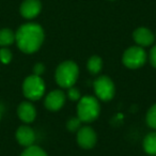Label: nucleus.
Masks as SVG:
<instances>
[{
    "label": "nucleus",
    "mask_w": 156,
    "mask_h": 156,
    "mask_svg": "<svg viewBox=\"0 0 156 156\" xmlns=\"http://www.w3.org/2000/svg\"><path fill=\"white\" fill-rule=\"evenodd\" d=\"M17 46L25 54L37 51L44 42V30L39 24L28 23L17 29L15 33Z\"/></svg>",
    "instance_id": "f257e3e1"
},
{
    "label": "nucleus",
    "mask_w": 156,
    "mask_h": 156,
    "mask_svg": "<svg viewBox=\"0 0 156 156\" xmlns=\"http://www.w3.org/2000/svg\"><path fill=\"white\" fill-rule=\"evenodd\" d=\"M79 75L78 65L74 61H63L58 65L55 73L57 83L63 89H69L75 85Z\"/></svg>",
    "instance_id": "f03ea898"
},
{
    "label": "nucleus",
    "mask_w": 156,
    "mask_h": 156,
    "mask_svg": "<svg viewBox=\"0 0 156 156\" xmlns=\"http://www.w3.org/2000/svg\"><path fill=\"white\" fill-rule=\"evenodd\" d=\"M101 106L98 98L91 95L80 98L77 105V117L81 122L90 123L96 120L100 115Z\"/></svg>",
    "instance_id": "7ed1b4c3"
},
{
    "label": "nucleus",
    "mask_w": 156,
    "mask_h": 156,
    "mask_svg": "<svg viewBox=\"0 0 156 156\" xmlns=\"http://www.w3.org/2000/svg\"><path fill=\"white\" fill-rule=\"evenodd\" d=\"M23 93L30 101L40 100L45 93V83L41 76L34 74L28 76L23 83Z\"/></svg>",
    "instance_id": "20e7f679"
},
{
    "label": "nucleus",
    "mask_w": 156,
    "mask_h": 156,
    "mask_svg": "<svg viewBox=\"0 0 156 156\" xmlns=\"http://www.w3.org/2000/svg\"><path fill=\"white\" fill-rule=\"evenodd\" d=\"M147 55L141 46H132L124 51L122 61L128 69H139L147 62Z\"/></svg>",
    "instance_id": "39448f33"
},
{
    "label": "nucleus",
    "mask_w": 156,
    "mask_h": 156,
    "mask_svg": "<svg viewBox=\"0 0 156 156\" xmlns=\"http://www.w3.org/2000/svg\"><path fill=\"white\" fill-rule=\"evenodd\" d=\"M94 92L98 98L101 101H110L115 96V87L113 81L111 80L108 76H100L94 80L93 83Z\"/></svg>",
    "instance_id": "423d86ee"
},
{
    "label": "nucleus",
    "mask_w": 156,
    "mask_h": 156,
    "mask_svg": "<svg viewBox=\"0 0 156 156\" xmlns=\"http://www.w3.org/2000/svg\"><path fill=\"white\" fill-rule=\"evenodd\" d=\"M98 142V136L95 132L90 126L80 127L77 132V143L85 150H90Z\"/></svg>",
    "instance_id": "0eeeda50"
},
{
    "label": "nucleus",
    "mask_w": 156,
    "mask_h": 156,
    "mask_svg": "<svg viewBox=\"0 0 156 156\" xmlns=\"http://www.w3.org/2000/svg\"><path fill=\"white\" fill-rule=\"evenodd\" d=\"M66 95L62 90H54L46 95L44 105L50 111H57L63 107L65 104Z\"/></svg>",
    "instance_id": "6e6552de"
},
{
    "label": "nucleus",
    "mask_w": 156,
    "mask_h": 156,
    "mask_svg": "<svg viewBox=\"0 0 156 156\" xmlns=\"http://www.w3.org/2000/svg\"><path fill=\"white\" fill-rule=\"evenodd\" d=\"M20 11L24 18L33 20L41 13L42 3L40 0H24Z\"/></svg>",
    "instance_id": "1a4fd4ad"
},
{
    "label": "nucleus",
    "mask_w": 156,
    "mask_h": 156,
    "mask_svg": "<svg viewBox=\"0 0 156 156\" xmlns=\"http://www.w3.org/2000/svg\"><path fill=\"white\" fill-rule=\"evenodd\" d=\"M133 39L136 44L141 47L151 46L155 41V34L145 27H139L133 33Z\"/></svg>",
    "instance_id": "9d476101"
},
{
    "label": "nucleus",
    "mask_w": 156,
    "mask_h": 156,
    "mask_svg": "<svg viewBox=\"0 0 156 156\" xmlns=\"http://www.w3.org/2000/svg\"><path fill=\"white\" fill-rule=\"evenodd\" d=\"M16 140L23 147H30L35 141V134L31 127L23 125L16 130Z\"/></svg>",
    "instance_id": "9b49d317"
},
{
    "label": "nucleus",
    "mask_w": 156,
    "mask_h": 156,
    "mask_svg": "<svg viewBox=\"0 0 156 156\" xmlns=\"http://www.w3.org/2000/svg\"><path fill=\"white\" fill-rule=\"evenodd\" d=\"M18 118L25 123H31L34 121L37 117V110L35 107L29 102H23L20 104L17 108Z\"/></svg>",
    "instance_id": "f8f14e48"
},
{
    "label": "nucleus",
    "mask_w": 156,
    "mask_h": 156,
    "mask_svg": "<svg viewBox=\"0 0 156 156\" xmlns=\"http://www.w3.org/2000/svg\"><path fill=\"white\" fill-rule=\"evenodd\" d=\"M143 150L149 155H156V132L147 134L143 139Z\"/></svg>",
    "instance_id": "ddd939ff"
},
{
    "label": "nucleus",
    "mask_w": 156,
    "mask_h": 156,
    "mask_svg": "<svg viewBox=\"0 0 156 156\" xmlns=\"http://www.w3.org/2000/svg\"><path fill=\"white\" fill-rule=\"evenodd\" d=\"M15 42V33L9 28L0 30V46L7 47Z\"/></svg>",
    "instance_id": "4468645a"
},
{
    "label": "nucleus",
    "mask_w": 156,
    "mask_h": 156,
    "mask_svg": "<svg viewBox=\"0 0 156 156\" xmlns=\"http://www.w3.org/2000/svg\"><path fill=\"white\" fill-rule=\"evenodd\" d=\"M87 69L93 75L98 74L103 69V60L98 56H92L87 62Z\"/></svg>",
    "instance_id": "2eb2a0df"
},
{
    "label": "nucleus",
    "mask_w": 156,
    "mask_h": 156,
    "mask_svg": "<svg viewBox=\"0 0 156 156\" xmlns=\"http://www.w3.org/2000/svg\"><path fill=\"white\" fill-rule=\"evenodd\" d=\"M20 156H48V155L46 154V152L43 149L32 144L30 147H27V149L24 150V152H23Z\"/></svg>",
    "instance_id": "dca6fc26"
},
{
    "label": "nucleus",
    "mask_w": 156,
    "mask_h": 156,
    "mask_svg": "<svg viewBox=\"0 0 156 156\" xmlns=\"http://www.w3.org/2000/svg\"><path fill=\"white\" fill-rule=\"evenodd\" d=\"M145 121H147V124L150 127L153 128V129H156V104L152 105L149 110H147Z\"/></svg>",
    "instance_id": "f3484780"
},
{
    "label": "nucleus",
    "mask_w": 156,
    "mask_h": 156,
    "mask_svg": "<svg viewBox=\"0 0 156 156\" xmlns=\"http://www.w3.org/2000/svg\"><path fill=\"white\" fill-rule=\"evenodd\" d=\"M81 123L83 122L80 121L79 118H72L69 119V121L66 122V128L69 132H72V133H77L78 129L81 127Z\"/></svg>",
    "instance_id": "a211bd4d"
},
{
    "label": "nucleus",
    "mask_w": 156,
    "mask_h": 156,
    "mask_svg": "<svg viewBox=\"0 0 156 156\" xmlns=\"http://www.w3.org/2000/svg\"><path fill=\"white\" fill-rule=\"evenodd\" d=\"M12 60V52L9 48L2 47L0 49V61L3 64H9Z\"/></svg>",
    "instance_id": "6ab92c4d"
},
{
    "label": "nucleus",
    "mask_w": 156,
    "mask_h": 156,
    "mask_svg": "<svg viewBox=\"0 0 156 156\" xmlns=\"http://www.w3.org/2000/svg\"><path fill=\"white\" fill-rule=\"evenodd\" d=\"M67 98H69L71 101H79L81 98L80 91L73 86V87L67 89Z\"/></svg>",
    "instance_id": "aec40b11"
},
{
    "label": "nucleus",
    "mask_w": 156,
    "mask_h": 156,
    "mask_svg": "<svg viewBox=\"0 0 156 156\" xmlns=\"http://www.w3.org/2000/svg\"><path fill=\"white\" fill-rule=\"evenodd\" d=\"M45 72V65L43 63H37V64L33 66V74L37 76H41L42 74Z\"/></svg>",
    "instance_id": "412c9836"
},
{
    "label": "nucleus",
    "mask_w": 156,
    "mask_h": 156,
    "mask_svg": "<svg viewBox=\"0 0 156 156\" xmlns=\"http://www.w3.org/2000/svg\"><path fill=\"white\" fill-rule=\"evenodd\" d=\"M150 62L156 69V45H154L152 47L151 51H150Z\"/></svg>",
    "instance_id": "4be33fe9"
},
{
    "label": "nucleus",
    "mask_w": 156,
    "mask_h": 156,
    "mask_svg": "<svg viewBox=\"0 0 156 156\" xmlns=\"http://www.w3.org/2000/svg\"><path fill=\"white\" fill-rule=\"evenodd\" d=\"M1 115H2V111H1V109H0V119H1Z\"/></svg>",
    "instance_id": "5701e85b"
},
{
    "label": "nucleus",
    "mask_w": 156,
    "mask_h": 156,
    "mask_svg": "<svg viewBox=\"0 0 156 156\" xmlns=\"http://www.w3.org/2000/svg\"><path fill=\"white\" fill-rule=\"evenodd\" d=\"M155 39H156V33H155Z\"/></svg>",
    "instance_id": "b1692460"
}]
</instances>
